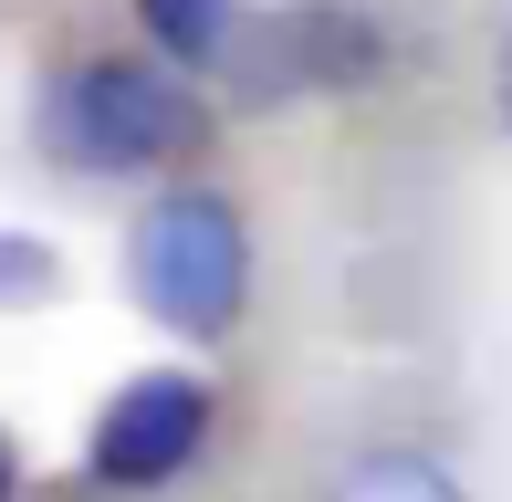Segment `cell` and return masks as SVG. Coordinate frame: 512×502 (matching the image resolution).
<instances>
[{
	"mask_svg": "<svg viewBox=\"0 0 512 502\" xmlns=\"http://www.w3.org/2000/svg\"><path fill=\"white\" fill-rule=\"evenodd\" d=\"M42 147L63 168H95V178H157V168H189L209 147V105L178 63H136V53H95L53 84L42 105Z\"/></svg>",
	"mask_w": 512,
	"mask_h": 502,
	"instance_id": "1",
	"label": "cell"
},
{
	"mask_svg": "<svg viewBox=\"0 0 512 502\" xmlns=\"http://www.w3.org/2000/svg\"><path fill=\"white\" fill-rule=\"evenodd\" d=\"M126 293L147 304V325L220 346L251 304V220L220 189H157L126 231Z\"/></svg>",
	"mask_w": 512,
	"mask_h": 502,
	"instance_id": "2",
	"label": "cell"
},
{
	"mask_svg": "<svg viewBox=\"0 0 512 502\" xmlns=\"http://www.w3.org/2000/svg\"><path fill=\"white\" fill-rule=\"evenodd\" d=\"M387 74V32L356 11V0H272V11H241L220 53V84L241 105H304V95H356V84Z\"/></svg>",
	"mask_w": 512,
	"mask_h": 502,
	"instance_id": "3",
	"label": "cell"
},
{
	"mask_svg": "<svg viewBox=\"0 0 512 502\" xmlns=\"http://www.w3.org/2000/svg\"><path fill=\"white\" fill-rule=\"evenodd\" d=\"M209 419H220L209 377L147 367V377H126L95 408V429H84V471H95L105 492H157V482H178V471L209 450Z\"/></svg>",
	"mask_w": 512,
	"mask_h": 502,
	"instance_id": "4",
	"label": "cell"
},
{
	"mask_svg": "<svg viewBox=\"0 0 512 502\" xmlns=\"http://www.w3.org/2000/svg\"><path fill=\"white\" fill-rule=\"evenodd\" d=\"M324 502H471V492H460L450 461H429V450H408V440H377V450H356V461L324 482Z\"/></svg>",
	"mask_w": 512,
	"mask_h": 502,
	"instance_id": "5",
	"label": "cell"
},
{
	"mask_svg": "<svg viewBox=\"0 0 512 502\" xmlns=\"http://www.w3.org/2000/svg\"><path fill=\"white\" fill-rule=\"evenodd\" d=\"M136 21L178 74H220L230 32H241V0H136Z\"/></svg>",
	"mask_w": 512,
	"mask_h": 502,
	"instance_id": "6",
	"label": "cell"
},
{
	"mask_svg": "<svg viewBox=\"0 0 512 502\" xmlns=\"http://www.w3.org/2000/svg\"><path fill=\"white\" fill-rule=\"evenodd\" d=\"M53 283H63L53 241H32V231H0V304H42Z\"/></svg>",
	"mask_w": 512,
	"mask_h": 502,
	"instance_id": "7",
	"label": "cell"
},
{
	"mask_svg": "<svg viewBox=\"0 0 512 502\" xmlns=\"http://www.w3.org/2000/svg\"><path fill=\"white\" fill-rule=\"evenodd\" d=\"M492 116L512 126V42H502V53H492Z\"/></svg>",
	"mask_w": 512,
	"mask_h": 502,
	"instance_id": "8",
	"label": "cell"
},
{
	"mask_svg": "<svg viewBox=\"0 0 512 502\" xmlns=\"http://www.w3.org/2000/svg\"><path fill=\"white\" fill-rule=\"evenodd\" d=\"M0 502H21V450H11V429H0Z\"/></svg>",
	"mask_w": 512,
	"mask_h": 502,
	"instance_id": "9",
	"label": "cell"
}]
</instances>
